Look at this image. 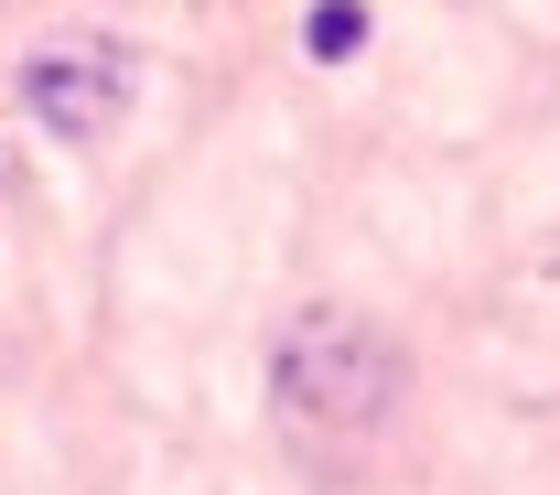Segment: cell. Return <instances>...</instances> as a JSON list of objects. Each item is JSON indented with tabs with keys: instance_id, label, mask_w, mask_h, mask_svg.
I'll use <instances>...</instances> for the list:
<instances>
[{
	"instance_id": "obj_1",
	"label": "cell",
	"mask_w": 560,
	"mask_h": 495,
	"mask_svg": "<svg viewBox=\"0 0 560 495\" xmlns=\"http://www.w3.org/2000/svg\"><path fill=\"white\" fill-rule=\"evenodd\" d=\"M270 399L280 421L302 431V441H324V452H346L366 431L399 410V345L366 323V313H291V334L270 355Z\"/></svg>"
},
{
	"instance_id": "obj_2",
	"label": "cell",
	"mask_w": 560,
	"mask_h": 495,
	"mask_svg": "<svg viewBox=\"0 0 560 495\" xmlns=\"http://www.w3.org/2000/svg\"><path fill=\"white\" fill-rule=\"evenodd\" d=\"M130 44L119 33H86V22H66V33H44L33 55H22V108L55 130V141H108V119L130 108Z\"/></svg>"
},
{
	"instance_id": "obj_3",
	"label": "cell",
	"mask_w": 560,
	"mask_h": 495,
	"mask_svg": "<svg viewBox=\"0 0 560 495\" xmlns=\"http://www.w3.org/2000/svg\"><path fill=\"white\" fill-rule=\"evenodd\" d=\"M302 44H313V66H346L355 44H366V0H313Z\"/></svg>"
}]
</instances>
